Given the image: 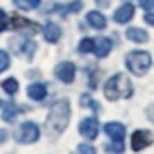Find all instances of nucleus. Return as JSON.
<instances>
[{
	"label": "nucleus",
	"instance_id": "nucleus-1",
	"mask_svg": "<svg viewBox=\"0 0 154 154\" xmlns=\"http://www.w3.org/2000/svg\"><path fill=\"white\" fill-rule=\"evenodd\" d=\"M133 87L130 78L125 73H116L114 76H111L104 85V95L109 100H118V99H128L132 97Z\"/></svg>",
	"mask_w": 154,
	"mask_h": 154
},
{
	"label": "nucleus",
	"instance_id": "nucleus-2",
	"mask_svg": "<svg viewBox=\"0 0 154 154\" xmlns=\"http://www.w3.org/2000/svg\"><path fill=\"white\" fill-rule=\"evenodd\" d=\"M71 119V106L68 99H57L49 109V119L47 123L52 126V130H56L57 133H63Z\"/></svg>",
	"mask_w": 154,
	"mask_h": 154
},
{
	"label": "nucleus",
	"instance_id": "nucleus-3",
	"mask_svg": "<svg viewBox=\"0 0 154 154\" xmlns=\"http://www.w3.org/2000/svg\"><path fill=\"white\" fill-rule=\"evenodd\" d=\"M125 64L128 68V71H132L133 75H137V76H142L152 66V57H151L149 52H144V50H132L126 56Z\"/></svg>",
	"mask_w": 154,
	"mask_h": 154
},
{
	"label": "nucleus",
	"instance_id": "nucleus-4",
	"mask_svg": "<svg viewBox=\"0 0 154 154\" xmlns=\"http://www.w3.org/2000/svg\"><path fill=\"white\" fill-rule=\"evenodd\" d=\"M40 139V128L33 121H24L16 132V140L19 144H33Z\"/></svg>",
	"mask_w": 154,
	"mask_h": 154
},
{
	"label": "nucleus",
	"instance_id": "nucleus-5",
	"mask_svg": "<svg viewBox=\"0 0 154 154\" xmlns=\"http://www.w3.org/2000/svg\"><path fill=\"white\" fill-rule=\"evenodd\" d=\"M78 130L87 140H95V137L99 133V121L95 118H85L80 121Z\"/></svg>",
	"mask_w": 154,
	"mask_h": 154
},
{
	"label": "nucleus",
	"instance_id": "nucleus-6",
	"mask_svg": "<svg viewBox=\"0 0 154 154\" xmlns=\"http://www.w3.org/2000/svg\"><path fill=\"white\" fill-rule=\"evenodd\" d=\"M75 73H76L75 64L68 63V61L57 64V68H56V76L59 78L63 83H71V82L75 80Z\"/></svg>",
	"mask_w": 154,
	"mask_h": 154
},
{
	"label": "nucleus",
	"instance_id": "nucleus-7",
	"mask_svg": "<svg viewBox=\"0 0 154 154\" xmlns=\"http://www.w3.org/2000/svg\"><path fill=\"white\" fill-rule=\"evenodd\" d=\"M151 144H152V137H151L149 132H146V130H137V132H133V135H132V149L135 151V152L146 149V147L151 146Z\"/></svg>",
	"mask_w": 154,
	"mask_h": 154
},
{
	"label": "nucleus",
	"instance_id": "nucleus-8",
	"mask_svg": "<svg viewBox=\"0 0 154 154\" xmlns=\"http://www.w3.org/2000/svg\"><path fill=\"white\" fill-rule=\"evenodd\" d=\"M104 130L109 135V139H112V142H123V139H125L126 130H125V126L121 125V123H118V121L106 123Z\"/></svg>",
	"mask_w": 154,
	"mask_h": 154
},
{
	"label": "nucleus",
	"instance_id": "nucleus-9",
	"mask_svg": "<svg viewBox=\"0 0 154 154\" xmlns=\"http://www.w3.org/2000/svg\"><path fill=\"white\" fill-rule=\"evenodd\" d=\"M12 28L14 29H19V31H29V28L33 29L35 33H38L40 31V24H36V23H33V21H29V19H24L23 16H12Z\"/></svg>",
	"mask_w": 154,
	"mask_h": 154
},
{
	"label": "nucleus",
	"instance_id": "nucleus-10",
	"mask_svg": "<svg viewBox=\"0 0 154 154\" xmlns=\"http://www.w3.org/2000/svg\"><path fill=\"white\" fill-rule=\"evenodd\" d=\"M114 21L119 23V24H125V23H128L130 19L133 17V5L132 4H123L121 7L114 12Z\"/></svg>",
	"mask_w": 154,
	"mask_h": 154
},
{
	"label": "nucleus",
	"instance_id": "nucleus-11",
	"mask_svg": "<svg viewBox=\"0 0 154 154\" xmlns=\"http://www.w3.org/2000/svg\"><path fill=\"white\" fill-rule=\"evenodd\" d=\"M112 49V42L109 38H106V36H100L95 40V47H94V52H95V56L100 59V57H106Z\"/></svg>",
	"mask_w": 154,
	"mask_h": 154
},
{
	"label": "nucleus",
	"instance_id": "nucleus-12",
	"mask_svg": "<svg viewBox=\"0 0 154 154\" xmlns=\"http://www.w3.org/2000/svg\"><path fill=\"white\" fill-rule=\"evenodd\" d=\"M43 38L49 43H56L61 38V28L57 26L56 23H47L43 26Z\"/></svg>",
	"mask_w": 154,
	"mask_h": 154
},
{
	"label": "nucleus",
	"instance_id": "nucleus-13",
	"mask_svg": "<svg viewBox=\"0 0 154 154\" xmlns=\"http://www.w3.org/2000/svg\"><path fill=\"white\" fill-rule=\"evenodd\" d=\"M87 21H88V24H90L92 28H95V29H104L106 24H107L106 17L99 11H90L87 14Z\"/></svg>",
	"mask_w": 154,
	"mask_h": 154
},
{
	"label": "nucleus",
	"instance_id": "nucleus-14",
	"mask_svg": "<svg viewBox=\"0 0 154 154\" xmlns=\"http://www.w3.org/2000/svg\"><path fill=\"white\" fill-rule=\"evenodd\" d=\"M125 36L135 43H146L149 40V35L146 33V29H140V28H128L125 31Z\"/></svg>",
	"mask_w": 154,
	"mask_h": 154
},
{
	"label": "nucleus",
	"instance_id": "nucleus-15",
	"mask_svg": "<svg viewBox=\"0 0 154 154\" xmlns=\"http://www.w3.org/2000/svg\"><path fill=\"white\" fill-rule=\"evenodd\" d=\"M28 95L33 100H43L47 97V87L43 83H31L28 87Z\"/></svg>",
	"mask_w": 154,
	"mask_h": 154
},
{
	"label": "nucleus",
	"instance_id": "nucleus-16",
	"mask_svg": "<svg viewBox=\"0 0 154 154\" xmlns=\"http://www.w3.org/2000/svg\"><path fill=\"white\" fill-rule=\"evenodd\" d=\"M17 116V107H16V104H12V102H9V104L4 106V111H2V118L5 119V121H12V119Z\"/></svg>",
	"mask_w": 154,
	"mask_h": 154
},
{
	"label": "nucleus",
	"instance_id": "nucleus-17",
	"mask_svg": "<svg viewBox=\"0 0 154 154\" xmlns=\"http://www.w3.org/2000/svg\"><path fill=\"white\" fill-rule=\"evenodd\" d=\"M40 2L42 0H14V4L23 11H33L40 5Z\"/></svg>",
	"mask_w": 154,
	"mask_h": 154
},
{
	"label": "nucleus",
	"instance_id": "nucleus-18",
	"mask_svg": "<svg viewBox=\"0 0 154 154\" xmlns=\"http://www.w3.org/2000/svg\"><path fill=\"white\" fill-rule=\"evenodd\" d=\"M2 88L7 92L9 95H12V94L17 92L19 83H17V80H16V78H7V80H4V82H2Z\"/></svg>",
	"mask_w": 154,
	"mask_h": 154
},
{
	"label": "nucleus",
	"instance_id": "nucleus-19",
	"mask_svg": "<svg viewBox=\"0 0 154 154\" xmlns=\"http://www.w3.org/2000/svg\"><path fill=\"white\" fill-rule=\"evenodd\" d=\"M94 47H95V40L94 38H83L80 45H78V50L82 54H88V52H94Z\"/></svg>",
	"mask_w": 154,
	"mask_h": 154
},
{
	"label": "nucleus",
	"instance_id": "nucleus-20",
	"mask_svg": "<svg viewBox=\"0 0 154 154\" xmlns=\"http://www.w3.org/2000/svg\"><path fill=\"white\" fill-rule=\"evenodd\" d=\"M11 66V57L5 50H0V73L2 71H5Z\"/></svg>",
	"mask_w": 154,
	"mask_h": 154
},
{
	"label": "nucleus",
	"instance_id": "nucleus-21",
	"mask_svg": "<svg viewBox=\"0 0 154 154\" xmlns=\"http://www.w3.org/2000/svg\"><path fill=\"white\" fill-rule=\"evenodd\" d=\"M82 5H83V4H82L80 0H75V2H71V4H69L66 9H63V14L66 16L68 12H78V11L82 9Z\"/></svg>",
	"mask_w": 154,
	"mask_h": 154
},
{
	"label": "nucleus",
	"instance_id": "nucleus-22",
	"mask_svg": "<svg viewBox=\"0 0 154 154\" xmlns=\"http://www.w3.org/2000/svg\"><path fill=\"white\" fill-rule=\"evenodd\" d=\"M80 104L83 106V107H94V109H99V106L92 100L90 95H82V100H80Z\"/></svg>",
	"mask_w": 154,
	"mask_h": 154
},
{
	"label": "nucleus",
	"instance_id": "nucleus-23",
	"mask_svg": "<svg viewBox=\"0 0 154 154\" xmlns=\"http://www.w3.org/2000/svg\"><path fill=\"white\" fill-rule=\"evenodd\" d=\"M78 154H97V152L90 144H80L78 146Z\"/></svg>",
	"mask_w": 154,
	"mask_h": 154
},
{
	"label": "nucleus",
	"instance_id": "nucleus-24",
	"mask_svg": "<svg viewBox=\"0 0 154 154\" xmlns=\"http://www.w3.org/2000/svg\"><path fill=\"white\" fill-rule=\"evenodd\" d=\"M35 49H36V45L33 42H29V40H26V42L23 43V50H24V54L26 56H33V52H35Z\"/></svg>",
	"mask_w": 154,
	"mask_h": 154
},
{
	"label": "nucleus",
	"instance_id": "nucleus-25",
	"mask_svg": "<svg viewBox=\"0 0 154 154\" xmlns=\"http://www.w3.org/2000/svg\"><path fill=\"white\" fill-rule=\"evenodd\" d=\"M9 28V16L0 9V31H5Z\"/></svg>",
	"mask_w": 154,
	"mask_h": 154
},
{
	"label": "nucleus",
	"instance_id": "nucleus-26",
	"mask_svg": "<svg viewBox=\"0 0 154 154\" xmlns=\"http://www.w3.org/2000/svg\"><path fill=\"white\" fill-rule=\"evenodd\" d=\"M139 4H140V7L144 9V11H151V9H154V0H140Z\"/></svg>",
	"mask_w": 154,
	"mask_h": 154
},
{
	"label": "nucleus",
	"instance_id": "nucleus-27",
	"mask_svg": "<svg viewBox=\"0 0 154 154\" xmlns=\"http://www.w3.org/2000/svg\"><path fill=\"white\" fill-rule=\"evenodd\" d=\"M112 152H123V142H116L114 146H111L109 147Z\"/></svg>",
	"mask_w": 154,
	"mask_h": 154
},
{
	"label": "nucleus",
	"instance_id": "nucleus-28",
	"mask_svg": "<svg viewBox=\"0 0 154 154\" xmlns=\"http://www.w3.org/2000/svg\"><path fill=\"white\" fill-rule=\"evenodd\" d=\"M144 19H146L147 24H151V26H154V12H147L146 16H144Z\"/></svg>",
	"mask_w": 154,
	"mask_h": 154
},
{
	"label": "nucleus",
	"instance_id": "nucleus-29",
	"mask_svg": "<svg viewBox=\"0 0 154 154\" xmlns=\"http://www.w3.org/2000/svg\"><path fill=\"white\" fill-rule=\"evenodd\" d=\"M99 2H100V5H102V7H107V5H109V0H97V4Z\"/></svg>",
	"mask_w": 154,
	"mask_h": 154
},
{
	"label": "nucleus",
	"instance_id": "nucleus-30",
	"mask_svg": "<svg viewBox=\"0 0 154 154\" xmlns=\"http://www.w3.org/2000/svg\"><path fill=\"white\" fill-rule=\"evenodd\" d=\"M0 104H2V100H0Z\"/></svg>",
	"mask_w": 154,
	"mask_h": 154
}]
</instances>
